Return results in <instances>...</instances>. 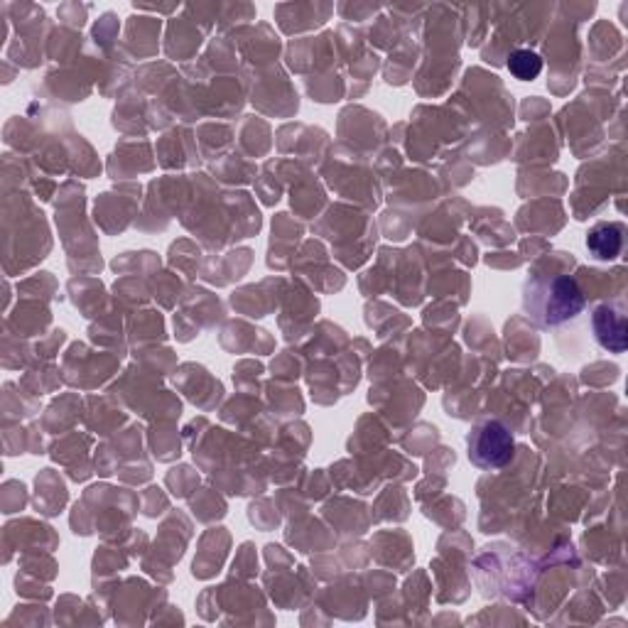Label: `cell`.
<instances>
[{"mask_svg": "<svg viewBox=\"0 0 628 628\" xmlns=\"http://www.w3.org/2000/svg\"><path fill=\"white\" fill-rule=\"evenodd\" d=\"M515 454L513 432L501 420L476 422L467 434V457L476 469L496 472L511 464Z\"/></svg>", "mask_w": 628, "mask_h": 628, "instance_id": "obj_2", "label": "cell"}, {"mask_svg": "<svg viewBox=\"0 0 628 628\" xmlns=\"http://www.w3.org/2000/svg\"><path fill=\"white\" fill-rule=\"evenodd\" d=\"M592 329L600 347L612 353H624L628 349V324L621 307L612 302H602L592 312Z\"/></svg>", "mask_w": 628, "mask_h": 628, "instance_id": "obj_3", "label": "cell"}, {"mask_svg": "<svg viewBox=\"0 0 628 628\" xmlns=\"http://www.w3.org/2000/svg\"><path fill=\"white\" fill-rule=\"evenodd\" d=\"M509 72L519 81H533L543 72V59L533 49H515L509 57Z\"/></svg>", "mask_w": 628, "mask_h": 628, "instance_id": "obj_5", "label": "cell"}, {"mask_svg": "<svg viewBox=\"0 0 628 628\" xmlns=\"http://www.w3.org/2000/svg\"><path fill=\"white\" fill-rule=\"evenodd\" d=\"M626 226L621 221H600L586 231V251L594 260H616L624 251Z\"/></svg>", "mask_w": 628, "mask_h": 628, "instance_id": "obj_4", "label": "cell"}, {"mask_svg": "<svg viewBox=\"0 0 628 628\" xmlns=\"http://www.w3.org/2000/svg\"><path fill=\"white\" fill-rule=\"evenodd\" d=\"M586 298L572 276L562 272H535L523 282V312L535 327L555 329L580 317Z\"/></svg>", "mask_w": 628, "mask_h": 628, "instance_id": "obj_1", "label": "cell"}]
</instances>
